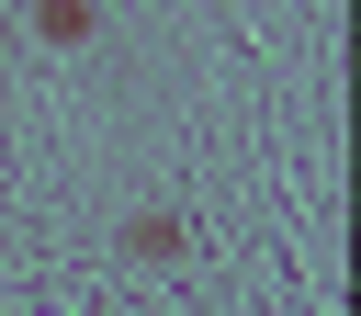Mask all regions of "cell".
Segmentation results:
<instances>
[{
	"label": "cell",
	"mask_w": 361,
	"mask_h": 316,
	"mask_svg": "<svg viewBox=\"0 0 361 316\" xmlns=\"http://www.w3.org/2000/svg\"><path fill=\"white\" fill-rule=\"evenodd\" d=\"M180 248H192V226H180L169 203H135V214H124V260H147V271H169Z\"/></svg>",
	"instance_id": "cell-1"
},
{
	"label": "cell",
	"mask_w": 361,
	"mask_h": 316,
	"mask_svg": "<svg viewBox=\"0 0 361 316\" xmlns=\"http://www.w3.org/2000/svg\"><path fill=\"white\" fill-rule=\"evenodd\" d=\"M102 34V0H34V45H56V56H79Z\"/></svg>",
	"instance_id": "cell-2"
}]
</instances>
